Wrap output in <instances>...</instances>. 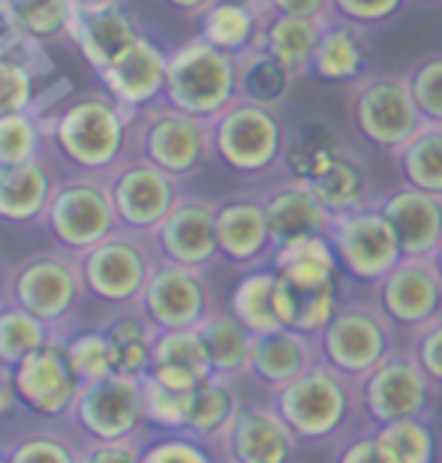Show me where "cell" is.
<instances>
[{"label":"cell","mask_w":442,"mask_h":463,"mask_svg":"<svg viewBox=\"0 0 442 463\" xmlns=\"http://www.w3.org/2000/svg\"><path fill=\"white\" fill-rule=\"evenodd\" d=\"M202 344L208 349V358H211V370L214 376H223V379H235L250 370V352H253V337L232 310L229 313H220V310H211L205 319L196 326Z\"/></svg>","instance_id":"f546056e"},{"label":"cell","mask_w":442,"mask_h":463,"mask_svg":"<svg viewBox=\"0 0 442 463\" xmlns=\"http://www.w3.org/2000/svg\"><path fill=\"white\" fill-rule=\"evenodd\" d=\"M262 205L277 244L301 235H319V232H328L331 223L328 208L322 205L316 193L310 190V184L298 178V175H292L289 181L271 187L265 193Z\"/></svg>","instance_id":"484cf974"},{"label":"cell","mask_w":442,"mask_h":463,"mask_svg":"<svg viewBox=\"0 0 442 463\" xmlns=\"http://www.w3.org/2000/svg\"><path fill=\"white\" fill-rule=\"evenodd\" d=\"M169 6H174V9H183V13H205V9L211 6V4H217V0H165Z\"/></svg>","instance_id":"9f6ffc18"},{"label":"cell","mask_w":442,"mask_h":463,"mask_svg":"<svg viewBox=\"0 0 442 463\" xmlns=\"http://www.w3.org/2000/svg\"><path fill=\"white\" fill-rule=\"evenodd\" d=\"M316 337L322 361L353 379L367 376L398 349L394 322L376 301H346Z\"/></svg>","instance_id":"277c9868"},{"label":"cell","mask_w":442,"mask_h":463,"mask_svg":"<svg viewBox=\"0 0 442 463\" xmlns=\"http://www.w3.org/2000/svg\"><path fill=\"white\" fill-rule=\"evenodd\" d=\"M403 6V0H334V13L355 24H380Z\"/></svg>","instance_id":"f907efd6"},{"label":"cell","mask_w":442,"mask_h":463,"mask_svg":"<svg viewBox=\"0 0 442 463\" xmlns=\"http://www.w3.org/2000/svg\"><path fill=\"white\" fill-rule=\"evenodd\" d=\"M139 304L145 319L156 331L196 328L211 313L208 283L202 280L199 268L169 262V259L154 268L151 280L139 295Z\"/></svg>","instance_id":"5bb4252c"},{"label":"cell","mask_w":442,"mask_h":463,"mask_svg":"<svg viewBox=\"0 0 442 463\" xmlns=\"http://www.w3.org/2000/svg\"><path fill=\"white\" fill-rule=\"evenodd\" d=\"M70 36L79 45L81 58L99 72L139 33H136L133 18L124 13V6L118 0H99V4H85L72 9Z\"/></svg>","instance_id":"7402d4cb"},{"label":"cell","mask_w":442,"mask_h":463,"mask_svg":"<svg viewBox=\"0 0 442 463\" xmlns=\"http://www.w3.org/2000/svg\"><path fill=\"white\" fill-rule=\"evenodd\" d=\"M373 289L376 304L400 328L416 331L442 317V271L434 256H403Z\"/></svg>","instance_id":"7c38bea8"},{"label":"cell","mask_w":442,"mask_h":463,"mask_svg":"<svg viewBox=\"0 0 442 463\" xmlns=\"http://www.w3.org/2000/svg\"><path fill=\"white\" fill-rule=\"evenodd\" d=\"M265 9L283 15H304V18H328L334 15V0H265Z\"/></svg>","instance_id":"db71d44e"},{"label":"cell","mask_w":442,"mask_h":463,"mask_svg":"<svg viewBox=\"0 0 442 463\" xmlns=\"http://www.w3.org/2000/svg\"><path fill=\"white\" fill-rule=\"evenodd\" d=\"M85 458L97 463H130L139 460L142 451L130 439H94V446L85 451Z\"/></svg>","instance_id":"816d5d0a"},{"label":"cell","mask_w":442,"mask_h":463,"mask_svg":"<svg viewBox=\"0 0 442 463\" xmlns=\"http://www.w3.org/2000/svg\"><path fill=\"white\" fill-rule=\"evenodd\" d=\"M151 253L136 238V232H112L94 247L81 253V283L90 295L108 304H130L139 301L145 283L154 274Z\"/></svg>","instance_id":"9c48e42d"},{"label":"cell","mask_w":442,"mask_h":463,"mask_svg":"<svg viewBox=\"0 0 442 463\" xmlns=\"http://www.w3.org/2000/svg\"><path fill=\"white\" fill-rule=\"evenodd\" d=\"M322 24H325V18L283 15L274 13V9H265L256 45L274 54L298 79H304L310 76V63H313V52H316Z\"/></svg>","instance_id":"4316f807"},{"label":"cell","mask_w":442,"mask_h":463,"mask_svg":"<svg viewBox=\"0 0 442 463\" xmlns=\"http://www.w3.org/2000/svg\"><path fill=\"white\" fill-rule=\"evenodd\" d=\"M147 373L181 388H196L208 376H214V370H211L208 349L202 344L199 331L174 328V331H156Z\"/></svg>","instance_id":"83f0119b"},{"label":"cell","mask_w":442,"mask_h":463,"mask_svg":"<svg viewBox=\"0 0 442 463\" xmlns=\"http://www.w3.org/2000/svg\"><path fill=\"white\" fill-rule=\"evenodd\" d=\"M349 115L358 136L376 151L394 154L416 129L425 124L416 99H412L409 79L380 72L353 81Z\"/></svg>","instance_id":"5b68a950"},{"label":"cell","mask_w":442,"mask_h":463,"mask_svg":"<svg viewBox=\"0 0 442 463\" xmlns=\"http://www.w3.org/2000/svg\"><path fill=\"white\" fill-rule=\"evenodd\" d=\"M316 199L328 208V214H343V211H355L371 202V184H367V172L362 163L353 160L343 147H334L325 160H319L313 169L304 175Z\"/></svg>","instance_id":"f1b7e54d"},{"label":"cell","mask_w":442,"mask_h":463,"mask_svg":"<svg viewBox=\"0 0 442 463\" xmlns=\"http://www.w3.org/2000/svg\"><path fill=\"white\" fill-rule=\"evenodd\" d=\"M199 437L190 433V437H169L160 439L154 446H147L142 451V460L147 463H208L211 451L199 446Z\"/></svg>","instance_id":"7dc6e473"},{"label":"cell","mask_w":442,"mask_h":463,"mask_svg":"<svg viewBox=\"0 0 442 463\" xmlns=\"http://www.w3.org/2000/svg\"><path fill=\"white\" fill-rule=\"evenodd\" d=\"M391 156L403 184L442 196V124L425 120Z\"/></svg>","instance_id":"836d02e7"},{"label":"cell","mask_w":442,"mask_h":463,"mask_svg":"<svg viewBox=\"0 0 442 463\" xmlns=\"http://www.w3.org/2000/svg\"><path fill=\"white\" fill-rule=\"evenodd\" d=\"M13 385L15 397L27 410L49 415V419L72 410L81 392V379L72 367L67 346L54 340H45L40 349L18 361L13 367Z\"/></svg>","instance_id":"9a60e30c"},{"label":"cell","mask_w":442,"mask_h":463,"mask_svg":"<svg viewBox=\"0 0 442 463\" xmlns=\"http://www.w3.org/2000/svg\"><path fill=\"white\" fill-rule=\"evenodd\" d=\"M49 340V326L36 319L24 307H6L0 310V364L13 370L18 361L31 355Z\"/></svg>","instance_id":"f35d334b"},{"label":"cell","mask_w":442,"mask_h":463,"mask_svg":"<svg viewBox=\"0 0 442 463\" xmlns=\"http://www.w3.org/2000/svg\"><path fill=\"white\" fill-rule=\"evenodd\" d=\"M316 364H322V349L316 335H304V331L295 328H277L268 331V335L253 337L250 370L247 373H253L274 392V388L304 376Z\"/></svg>","instance_id":"cb8c5ba5"},{"label":"cell","mask_w":442,"mask_h":463,"mask_svg":"<svg viewBox=\"0 0 442 463\" xmlns=\"http://www.w3.org/2000/svg\"><path fill=\"white\" fill-rule=\"evenodd\" d=\"M434 259H437V265H439V271H442V244H439V250H437V256H434Z\"/></svg>","instance_id":"680465c9"},{"label":"cell","mask_w":442,"mask_h":463,"mask_svg":"<svg viewBox=\"0 0 442 463\" xmlns=\"http://www.w3.org/2000/svg\"><path fill=\"white\" fill-rule=\"evenodd\" d=\"M238 401L232 379L223 376H208L205 383H199L196 394H193V410L187 421V433H196L205 442H220V437L226 433L229 421L235 419Z\"/></svg>","instance_id":"8d00e7d4"},{"label":"cell","mask_w":442,"mask_h":463,"mask_svg":"<svg viewBox=\"0 0 442 463\" xmlns=\"http://www.w3.org/2000/svg\"><path fill=\"white\" fill-rule=\"evenodd\" d=\"M40 127L27 112L0 115V165H18L36 160Z\"/></svg>","instance_id":"ee69618b"},{"label":"cell","mask_w":442,"mask_h":463,"mask_svg":"<svg viewBox=\"0 0 442 463\" xmlns=\"http://www.w3.org/2000/svg\"><path fill=\"white\" fill-rule=\"evenodd\" d=\"M127 115L130 112L115 97H85L54 120V138L81 169H108L121 156Z\"/></svg>","instance_id":"52a82bcc"},{"label":"cell","mask_w":442,"mask_h":463,"mask_svg":"<svg viewBox=\"0 0 442 463\" xmlns=\"http://www.w3.org/2000/svg\"><path fill=\"white\" fill-rule=\"evenodd\" d=\"M33 79L31 67L9 58H0V115L27 112L33 103Z\"/></svg>","instance_id":"bcb514c9"},{"label":"cell","mask_w":442,"mask_h":463,"mask_svg":"<svg viewBox=\"0 0 442 463\" xmlns=\"http://www.w3.org/2000/svg\"><path fill=\"white\" fill-rule=\"evenodd\" d=\"M337 460L340 463H385L382 460V449L376 442L373 430L362 433V437L349 439L343 449L337 451Z\"/></svg>","instance_id":"f5cc1de1"},{"label":"cell","mask_w":442,"mask_h":463,"mask_svg":"<svg viewBox=\"0 0 442 463\" xmlns=\"http://www.w3.org/2000/svg\"><path fill=\"white\" fill-rule=\"evenodd\" d=\"M163 97L187 115L214 118L238 97V54L217 49L205 36L181 45L169 54Z\"/></svg>","instance_id":"3957f363"},{"label":"cell","mask_w":442,"mask_h":463,"mask_svg":"<svg viewBox=\"0 0 442 463\" xmlns=\"http://www.w3.org/2000/svg\"><path fill=\"white\" fill-rule=\"evenodd\" d=\"M274 410L289 424L292 433L307 446L337 439L349 428V415L362 410V388L358 379L340 373L331 364H316L304 376L274 388Z\"/></svg>","instance_id":"6da1fadb"},{"label":"cell","mask_w":442,"mask_h":463,"mask_svg":"<svg viewBox=\"0 0 442 463\" xmlns=\"http://www.w3.org/2000/svg\"><path fill=\"white\" fill-rule=\"evenodd\" d=\"M76 6H85V4H99V0H72Z\"/></svg>","instance_id":"6f0895ef"},{"label":"cell","mask_w":442,"mask_h":463,"mask_svg":"<svg viewBox=\"0 0 442 463\" xmlns=\"http://www.w3.org/2000/svg\"><path fill=\"white\" fill-rule=\"evenodd\" d=\"M165 67H169V58L154 43H147L145 36H136L118 58H112L99 70V79L108 88V94L127 112H133V109L151 103V99L163 94Z\"/></svg>","instance_id":"ffe728a7"},{"label":"cell","mask_w":442,"mask_h":463,"mask_svg":"<svg viewBox=\"0 0 442 463\" xmlns=\"http://www.w3.org/2000/svg\"><path fill=\"white\" fill-rule=\"evenodd\" d=\"M72 412L90 439H130L145 421L142 376L118 370L99 383H85Z\"/></svg>","instance_id":"4fadbf2b"},{"label":"cell","mask_w":442,"mask_h":463,"mask_svg":"<svg viewBox=\"0 0 442 463\" xmlns=\"http://www.w3.org/2000/svg\"><path fill=\"white\" fill-rule=\"evenodd\" d=\"M163 259L190 268H205L220 256L217 247V205L205 199H178L154 232Z\"/></svg>","instance_id":"d6986e66"},{"label":"cell","mask_w":442,"mask_h":463,"mask_svg":"<svg viewBox=\"0 0 442 463\" xmlns=\"http://www.w3.org/2000/svg\"><path fill=\"white\" fill-rule=\"evenodd\" d=\"M115 346L118 370L121 373L142 376L151 367V352L156 340V328L147 319H121L106 331Z\"/></svg>","instance_id":"ab89813d"},{"label":"cell","mask_w":442,"mask_h":463,"mask_svg":"<svg viewBox=\"0 0 442 463\" xmlns=\"http://www.w3.org/2000/svg\"><path fill=\"white\" fill-rule=\"evenodd\" d=\"M295 72L259 45L238 54V97L280 109L295 88Z\"/></svg>","instance_id":"d6a6232c"},{"label":"cell","mask_w":442,"mask_h":463,"mask_svg":"<svg viewBox=\"0 0 442 463\" xmlns=\"http://www.w3.org/2000/svg\"><path fill=\"white\" fill-rule=\"evenodd\" d=\"M373 205L391 220L403 256H437L442 244V196L403 184Z\"/></svg>","instance_id":"44dd1931"},{"label":"cell","mask_w":442,"mask_h":463,"mask_svg":"<svg viewBox=\"0 0 442 463\" xmlns=\"http://www.w3.org/2000/svg\"><path fill=\"white\" fill-rule=\"evenodd\" d=\"M425 415L428 412L376 424L373 437L385 463H430L437 458V433Z\"/></svg>","instance_id":"d590c367"},{"label":"cell","mask_w":442,"mask_h":463,"mask_svg":"<svg viewBox=\"0 0 442 463\" xmlns=\"http://www.w3.org/2000/svg\"><path fill=\"white\" fill-rule=\"evenodd\" d=\"M49 175L36 160L0 165V217L13 223H31L49 208Z\"/></svg>","instance_id":"4dcf8cb0"},{"label":"cell","mask_w":442,"mask_h":463,"mask_svg":"<svg viewBox=\"0 0 442 463\" xmlns=\"http://www.w3.org/2000/svg\"><path fill=\"white\" fill-rule=\"evenodd\" d=\"M211 151L238 175H262L287 156V127L274 106L235 97L223 112L208 118Z\"/></svg>","instance_id":"7a4b0ae2"},{"label":"cell","mask_w":442,"mask_h":463,"mask_svg":"<svg viewBox=\"0 0 442 463\" xmlns=\"http://www.w3.org/2000/svg\"><path fill=\"white\" fill-rule=\"evenodd\" d=\"M262 13L238 0H217L202 13V36L223 52L241 54L256 45Z\"/></svg>","instance_id":"e575fe53"},{"label":"cell","mask_w":442,"mask_h":463,"mask_svg":"<svg viewBox=\"0 0 442 463\" xmlns=\"http://www.w3.org/2000/svg\"><path fill=\"white\" fill-rule=\"evenodd\" d=\"M70 352V361L76 367V373L85 383H99V379L118 373V355H115V346L108 335H79L76 340L67 344Z\"/></svg>","instance_id":"b9f144b4"},{"label":"cell","mask_w":442,"mask_h":463,"mask_svg":"<svg viewBox=\"0 0 442 463\" xmlns=\"http://www.w3.org/2000/svg\"><path fill=\"white\" fill-rule=\"evenodd\" d=\"M6 4L13 6L24 31L40 43L70 33V18L76 9L72 0H6Z\"/></svg>","instance_id":"60d3db41"},{"label":"cell","mask_w":442,"mask_h":463,"mask_svg":"<svg viewBox=\"0 0 442 463\" xmlns=\"http://www.w3.org/2000/svg\"><path fill=\"white\" fill-rule=\"evenodd\" d=\"M430 4H437V0H430Z\"/></svg>","instance_id":"91938a15"},{"label":"cell","mask_w":442,"mask_h":463,"mask_svg":"<svg viewBox=\"0 0 442 463\" xmlns=\"http://www.w3.org/2000/svg\"><path fill=\"white\" fill-rule=\"evenodd\" d=\"M298 437L274 406L241 403L220 437L223 458L238 463H283L298 455Z\"/></svg>","instance_id":"e0dca14e"},{"label":"cell","mask_w":442,"mask_h":463,"mask_svg":"<svg viewBox=\"0 0 442 463\" xmlns=\"http://www.w3.org/2000/svg\"><path fill=\"white\" fill-rule=\"evenodd\" d=\"M229 310L250 335H268V331L283 328L277 313V271H274V265L244 274L232 289Z\"/></svg>","instance_id":"1f68e13d"},{"label":"cell","mask_w":442,"mask_h":463,"mask_svg":"<svg viewBox=\"0 0 442 463\" xmlns=\"http://www.w3.org/2000/svg\"><path fill=\"white\" fill-rule=\"evenodd\" d=\"M217 247L235 265H259L277 250L265 205L256 199H232L217 205Z\"/></svg>","instance_id":"603a6c76"},{"label":"cell","mask_w":442,"mask_h":463,"mask_svg":"<svg viewBox=\"0 0 442 463\" xmlns=\"http://www.w3.org/2000/svg\"><path fill=\"white\" fill-rule=\"evenodd\" d=\"M15 401V385H13V370L0 364V415H4Z\"/></svg>","instance_id":"11a10c76"},{"label":"cell","mask_w":442,"mask_h":463,"mask_svg":"<svg viewBox=\"0 0 442 463\" xmlns=\"http://www.w3.org/2000/svg\"><path fill=\"white\" fill-rule=\"evenodd\" d=\"M42 217L49 223L54 241L76 250V253H85L97 241L112 235L118 223H121L112 193L94 181H72L67 187L54 190Z\"/></svg>","instance_id":"30bf717a"},{"label":"cell","mask_w":442,"mask_h":463,"mask_svg":"<svg viewBox=\"0 0 442 463\" xmlns=\"http://www.w3.org/2000/svg\"><path fill=\"white\" fill-rule=\"evenodd\" d=\"M9 458H13L15 463L18 460H22V463L24 460H58V463H70V460H76L79 455L61 437H52V433H36V437H27V439L18 442V446L9 451Z\"/></svg>","instance_id":"681fc988"},{"label":"cell","mask_w":442,"mask_h":463,"mask_svg":"<svg viewBox=\"0 0 442 463\" xmlns=\"http://www.w3.org/2000/svg\"><path fill=\"white\" fill-rule=\"evenodd\" d=\"M196 388H181V385L163 383V379H156L154 373H142L145 421H151L154 428H163V430H187Z\"/></svg>","instance_id":"74e56055"},{"label":"cell","mask_w":442,"mask_h":463,"mask_svg":"<svg viewBox=\"0 0 442 463\" xmlns=\"http://www.w3.org/2000/svg\"><path fill=\"white\" fill-rule=\"evenodd\" d=\"M358 388H362V410L376 428V424L394 419L428 412L430 392L437 385L430 383V376L425 373L416 352L394 349L371 373L358 379Z\"/></svg>","instance_id":"ba28073f"},{"label":"cell","mask_w":442,"mask_h":463,"mask_svg":"<svg viewBox=\"0 0 442 463\" xmlns=\"http://www.w3.org/2000/svg\"><path fill=\"white\" fill-rule=\"evenodd\" d=\"M328 238L334 244L343 274L367 286L380 283L403 259L398 232L373 202L331 217Z\"/></svg>","instance_id":"8992f818"},{"label":"cell","mask_w":442,"mask_h":463,"mask_svg":"<svg viewBox=\"0 0 442 463\" xmlns=\"http://www.w3.org/2000/svg\"><path fill=\"white\" fill-rule=\"evenodd\" d=\"M310 76L334 85H353L367 76V40L362 24L349 22L343 15H328L322 24L316 52H313Z\"/></svg>","instance_id":"d4e9b609"},{"label":"cell","mask_w":442,"mask_h":463,"mask_svg":"<svg viewBox=\"0 0 442 463\" xmlns=\"http://www.w3.org/2000/svg\"><path fill=\"white\" fill-rule=\"evenodd\" d=\"M81 274L58 256H36L15 271L13 301L45 326L61 322L76 307L81 292Z\"/></svg>","instance_id":"ac0fdd59"},{"label":"cell","mask_w":442,"mask_h":463,"mask_svg":"<svg viewBox=\"0 0 442 463\" xmlns=\"http://www.w3.org/2000/svg\"><path fill=\"white\" fill-rule=\"evenodd\" d=\"M409 90L425 120L442 124V54H430L409 70Z\"/></svg>","instance_id":"f6af8a7d"},{"label":"cell","mask_w":442,"mask_h":463,"mask_svg":"<svg viewBox=\"0 0 442 463\" xmlns=\"http://www.w3.org/2000/svg\"><path fill=\"white\" fill-rule=\"evenodd\" d=\"M139 147L145 160L172 172L174 178L196 172L211 151L208 120L187 115L181 109H156L145 118Z\"/></svg>","instance_id":"2e32d148"},{"label":"cell","mask_w":442,"mask_h":463,"mask_svg":"<svg viewBox=\"0 0 442 463\" xmlns=\"http://www.w3.org/2000/svg\"><path fill=\"white\" fill-rule=\"evenodd\" d=\"M412 352L421 361L430 383L442 388V317L412 331Z\"/></svg>","instance_id":"c3c4849f"},{"label":"cell","mask_w":442,"mask_h":463,"mask_svg":"<svg viewBox=\"0 0 442 463\" xmlns=\"http://www.w3.org/2000/svg\"><path fill=\"white\" fill-rule=\"evenodd\" d=\"M108 193H112L121 226L136 232V235H154L156 226L169 217V211L181 199L174 175L145 160V156L118 165L112 181H108Z\"/></svg>","instance_id":"8fae6325"},{"label":"cell","mask_w":442,"mask_h":463,"mask_svg":"<svg viewBox=\"0 0 442 463\" xmlns=\"http://www.w3.org/2000/svg\"><path fill=\"white\" fill-rule=\"evenodd\" d=\"M0 58L24 63L33 72L49 70V61H45V54L40 49V40L24 31V24L18 22V15L13 13V6L6 0H0Z\"/></svg>","instance_id":"7bdbcfd3"}]
</instances>
